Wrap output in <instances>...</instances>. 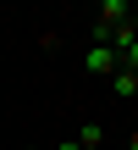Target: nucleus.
Returning <instances> with one entry per match:
<instances>
[{
    "label": "nucleus",
    "mask_w": 138,
    "mask_h": 150,
    "mask_svg": "<svg viewBox=\"0 0 138 150\" xmlns=\"http://www.w3.org/2000/svg\"><path fill=\"white\" fill-rule=\"evenodd\" d=\"M122 22H133V0H105L100 17H94V45H105V33L122 28Z\"/></svg>",
    "instance_id": "nucleus-1"
},
{
    "label": "nucleus",
    "mask_w": 138,
    "mask_h": 150,
    "mask_svg": "<svg viewBox=\"0 0 138 150\" xmlns=\"http://www.w3.org/2000/svg\"><path fill=\"white\" fill-rule=\"evenodd\" d=\"M83 67H89L94 78H111L122 61H116V50H111V45H89V50H83Z\"/></svg>",
    "instance_id": "nucleus-2"
},
{
    "label": "nucleus",
    "mask_w": 138,
    "mask_h": 150,
    "mask_svg": "<svg viewBox=\"0 0 138 150\" xmlns=\"http://www.w3.org/2000/svg\"><path fill=\"white\" fill-rule=\"evenodd\" d=\"M111 89H116L122 100H138V72H127V67H116V72H111Z\"/></svg>",
    "instance_id": "nucleus-3"
},
{
    "label": "nucleus",
    "mask_w": 138,
    "mask_h": 150,
    "mask_svg": "<svg viewBox=\"0 0 138 150\" xmlns=\"http://www.w3.org/2000/svg\"><path fill=\"white\" fill-rule=\"evenodd\" d=\"M72 139H77L83 150H100V145H105V128H100V122H83V128H77Z\"/></svg>",
    "instance_id": "nucleus-4"
},
{
    "label": "nucleus",
    "mask_w": 138,
    "mask_h": 150,
    "mask_svg": "<svg viewBox=\"0 0 138 150\" xmlns=\"http://www.w3.org/2000/svg\"><path fill=\"white\" fill-rule=\"evenodd\" d=\"M122 67H127V72H138V39L127 45V50H122Z\"/></svg>",
    "instance_id": "nucleus-5"
},
{
    "label": "nucleus",
    "mask_w": 138,
    "mask_h": 150,
    "mask_svg": "<svg viewBox=\"0 0 138 150\" xmlns=\"http://www.w3.org/2000/svg\"><path fill=\"white\" fill-rule=\"evenodd\" d=\"M55 150H83V145H77V139H61V145H55Z\"/></svg>",
    "instance_id": "nucleus-6"
},
{
    "label": "nucleus",
    "mask_w": 138,
    "mask_h": 150,
    "mask_svg": "<svg viewBox=\"0 0 138 150\" xmlns=\"http://www.w3.org/2000/svg\"><path fill=\"white\" fill-rule=\"evenodd\" d=\"M127 150H138V128H133V134H127Z\"/></svg>",
    "instance_id": "nucleus-7"
},
{
    "label": "nucleus",
    "mask_w": 138,
    "mask_h": 150,
    "mask_svg": "<svg viewBox=\"0 0 138 150\" xmlns=\"http://www.w3.org/2000/svg\"><path fill=\"white\" fill-rule=\"evenodd\" d=\"M22 150H39V145H22Z\"/></svg>",
    "instance_id": "nucleus-8"
}]
</instances>
